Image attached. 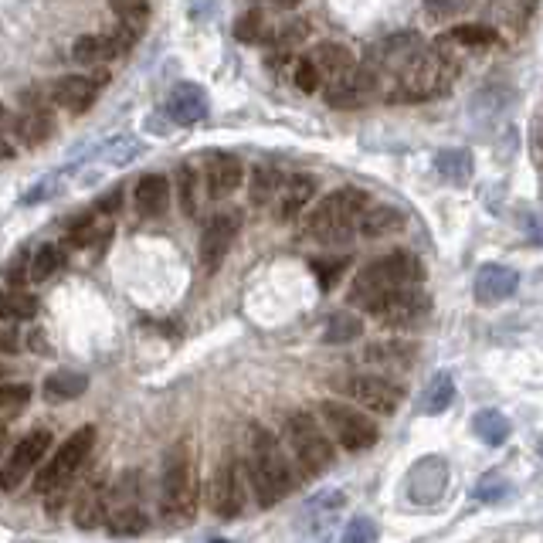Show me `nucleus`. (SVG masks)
Returning <instances> with one entry per match:
<instances>
[{
    "instance_id": "412c9836",
    "label": "nucleus",
    "mask_w": 543,
    "mask_h": 543,
    "mask_svg": "<svg viewBox=\"0 0 543 543\" xmlns=\"http://www.w3.org/2000/svg\"><path fill=\"white\" fill-rule=\"evenodd\" d=\"M415 343H404V340H381V343H370L364 350V364L377 374H408L411 364H415Z\"/></svg>"
},
{
    "instance_id": "f3484780",
    "label": "nucleus",
    "mask_w": 543,
    "mask_h": 543,
    "mask_svg": "<svg viewBox=\"0 0 543 543\" xmlns=\"http://www.w3.org/2000/svg\"><path fill=\"white\" fill-rule=\"evenodd\" d=\"M14 136L24 146H45L51 136H55V112L48 109L45 96L38 92H24L21 96V109L14 116Z\"/></svg>"
},
{
    "instance_id": "8fccbe9b",
    "label": "nucleus",
    "mask_w": 543,
    "mask_h": 543,
    "mask_svg": "<svg viewBox=\"0 0 543 543\" xmlns=\"http://www.w3.org/2000/svg\"><path fill=\"white\" fill-rule=\"evenodd\" d=\"M465 4H469V0H425V11L438 17V21H445V17L459 14Z\"/></svg>"
},
{
    "instance_id": "4c0bfd02",
    "label": "nucleus",
    "mask_w": 543,
    "mask_h": 543,
    "mask_svg": "<svg viewBox=\"0 0 543 543\" xmlns=\"http://www.w3.org/2000/svg\"><path fill=\"white\" fill-rule=\"evenodd\" d=\"M364 333V326H360V320L353 313H333L330 316V323H326V333H323V340L326 343H353L357 336Z\"/></svg>"
},
{
    "instance_id": "79ce46f5",
    "label": "nucleus",
    "mask_w": 543,
    "mask_h": 543,
    "mask_svg": "<svg viewBox=\"0 0 543 543\" xmlns=\"http://www.w3.org/2000/svg\"><path fill=\"white\" fill-rule=\"evenodd\" d=\"M31 401V387L28 384H0V418H17Z\"/></svg>"
},
{
    "instance_id": "f257e3e1",
    "label": "nucleus",
    "mask_w": 543,
    "mask_h": 543,
    "mask_svg": "<svg viewBox=\"0 0 543 543\" xmlns=\"http://www.w3.org/2000/svg\"><path fill=\"white\" fill-rule=\"evenodd\" d=\"M248 482H252L255 499L262 510L279 506L282 499L292 493V486H296L279 438L262 425L248 428Z\"/></svg>"
},
{
    "instance_id": "4be33fe9",
    "label": "nucleus",
    "mask_w": 543,
    "mask_h": 543,
    "mask_svg": "<svg viewBox=\"0 0 543 543\" xmlns=\"http://www.w3.org/2000/svg\"><path fill=\"white\" fill-rule=\"evenodd\" d=\"M211 112V102H208V92L194 82H180L174 92L167 96V116L174 119L177 126H194L201 119H208Z\"/></svg>"
},
{
    "instance_id": "5fc2aeb1",
    "label": "nucleus",
    "mask_w": 543,
    "mask_h": 543,
    "mask_svg": "<svg viewBox=\"0 0 543 543\" xmlns=\"http://www.w3.org/2000/svg\"><path fill=\"white\" fill-rule=\"evenodd\" d=\"M275 7H299V0H272Z\"/></svg>"
},
{
    "instance_id": "e433bc0d",
    "label": "nucleus",
    "mask_w": 543,
    "mask_h": 543,
    "mask_svg": "<svg viewBox=\"0 0 543 543\" xmlns=\"http://www.w3.org/2000/svg\"><path fill=\"white\" fill-rule=\"evenodd\" d=\"M38 313V303L31 296H24L17 286H0V320H28Z\"/></svg>"
},
{
    "instance_id": "37998d69",
    "label": "nucleus",
    "mask_w": 543,
    "mask_h": 543,
    "mask_svg": "<svg viewBox=\"0 0 543 543\" xmlns=\"http://www.w3.org/2000/svg\"><path fill=\"white\" fill-rule=\"evenodd\" d=\"M177 191H180V208L187 218H197V170L191 163L177 170Z\"/></svg>"
},
{
    "instance_id": "6ab92c4d",
    "label": "nucleus",
    "mask_w": 543,
    "mask_h": 543,
    "mask_svg": "<svg viewBox=\"0 0 543 543\" xmlns=\"http://www.w3.org/2000/svg\"><path fill=\"white\" fill-rule=\"evenodd\" d=\"M102 85H106V75H62V79L51 82V102L72 112H85L92 102L99 99Z\"/></svg>"
},
{
    "instance_id": "7c9ffc66",
    "label": "nucleus",
    "mask_w": 543,
    "mask_h": 543,
    "mask_svg": "<svg viewBox=\"0 0 543 543\" xmlns=\"http://www.w3.org/2000/svg\"><path fill=\"white\" fill-rule=\"evenodd\" d=\"M89 391V377L79 370H55L45 381V398L48 401H75Z\"/></svg>"
},
{
    "instance_id": "393cba45",
    "label": "nucleus",
    "mask_w": 543,
    "mask_h": 543,
    "mask_svg": "<svg viewBox=\"0 0 543 543\" xmlns=\"http://www.w3.org/2000/svg\"><path fill=\"white\" fill-rule=\"evenodd\" d=\"M204 180H208V194L211 197H228L235 194L241 187V180H245V167H241V160L235 153H211L208 157V167H204Z\"/></svg>"
},
{
    "instance_id": "13d9d810",
    "label": "nucleus",
    "mask_w": 543,
    "mask_h": 543,
    "mask_svg": "<svg viewBox=\"0 0 543 543\" xmlns=\"http://www.w3.org/2000/svg\"><path fill=\"white\" fill-rule=\"evenodd\" d=\"M0 377H4V370H0Z\"/></svg>"
},
{
    "instance_id": "aec40b11",
    "label": "nucleus",
    "mask_w": 543,
    "mask_h": 543,
    "mask_svg": "<svg viewBox=\"0 0 543 543\" xmlns=\"http://www.w3.org/2000/svg\"><path fill=\"white\" fill-rule=\"evenodd\" d=\"M109 499H112L109 476H106V472H99L96 479H89L79 489V499H75V527H79V530H96L99 523L109 516Z\"/></svg>"
},
{
    "instance_id": "a19ab883",
    "label": "nucleus",
    "mask_w": 543,
    "mask_h": 543,
    "mask_svg": "<svg viewBox=\"0 0 543 543\" xmlns=\"http://www.w3.org/2000/svg\"><path fill=\"white\" fill-rule=\"evenodd\" d=\"M279 187H282V177L275 174L272 167H258L252 174V204H255V208L272 204L275 194H279Z\"/></svg>"
},
{
    "instance_id": "0eeeda50",
    "label": "nucleus",
    "mask_w": 543,
    "mask_h": 543,
    "mask_svg": "<svg viewBox=\"0 0 543 543\" xmlns=\"http://www.w3.org/2000/svg\"><path fill=\"white\" fill-rule=\"evenodd\" d=\"M286 438L296 462L306 469V476H323L333 465V455H336L333 442L326 438L320 421L309 415V411H292L286 418Z\"/></svg>"
},
{
    "instance_id": "de8ad7c7",
    "label": "nucleus",
    "mask_w": 543,
    "mask_h": 543,
    "mask_svg": "<svg viewBox=\"0 0 543 543\" xmlns=\"http://www.w3.org/2000/svg\"><path fill=\"white\" fill-rule=\"evenodd\" d=\"M343 540L347 543H370V540H377V527L367 520V516H353L350 527L343 530Z\"/></svg>"
},
{
    "instance_id": "603ef678",
    "label": "nucleus",
    "mask_w": 543,
    "mask_h": 543,
    "mask_svg": "<svg viewBox=\"0 0 543 543\" xmlns=\"http://www.w3.org/2000/svg\"><path fill=\"white\" fill-rule=\"evenodd\" d=\"M7 129H14V116H11V109L0 102V136H4Z\"/></svg>"
},
{
    "instance_id": "423d86ee",
    "label": "nucleus",
    "mask_w": 543,
    "mask_h": 543,
    "mask_svg": "<svg viewBox=\"0 0 543 543\" xmlns=\"http://www.w3.org/2000/svg\"><path fill=\"white\" fill-rule=\"evenodd\" d=\"M92 448H96V425H82L79 432L68 435L62 448L41 465V472L34 476V489L45 496L58 486H72L75 476L82 472V465L89 462Z\"/></svg>"
},
{
    "instance_id": "a211bd4d",
    "label": "nucleus",
    "mask_w": 543,
    "mask_h": 543,
    "mask_svg": "<svg viewBox=\"0 0 543 543\" xmlns=\"http://www.w3.org/2000/svg\"><path fill=\"white\" fill-rule=\"evenodd\" d=\"M448 489V465L438 455L421 459L415 469L408 472V499L418 506H432L445 496Z\"/></svg>"
},
{
    "instance_id": "49530a36",
    "label": "nucleus",
    "mask_w": 543,
    "mask_h": 543,
    "mask_svg": "<svg viewBox=\"0 0 543 543\" xmlns=\"http://www.w3.org/2000/svg\"><path fill=\"white\" fill-rule=\"evenodd\" d=\"M343 269H347V255H343V258H316V262H313V272H316V279H320L323 289H330L333 282L340 279Z\"/></svg>"
},
{
    "instance_id": "c03bdc74",
    "label": "nucleus",
    "mask_w": 543,
    "mask_h": 543,
    "mask_svg": "<svg viewBox=\"0 0 543 543\" xmlns=\"http://www.w3.org/2000/svg\"><path fill=\"white\" fill-rule=\"evenodd\" d=\"M292 82L299 85L303 92H316V89H323V75H320V68H316L313 58H299L296 68H292Z\"/></svg>"
},
{
    "instance_id": "864d4df0",
    "label": "nucleus",
    "mask_w": 543,
    "mask_h": 543,
    "mask_svg": "<svg viewBox=\"0 0 543 543\" xmlns=\"http://www.w3.org/2000/svg\"><path fill=\"white\" fill-rule=\"evenodd\" d=\"M14 157V143H11V136H0V160H11Z\"/></svg>"
},
{
    "instance_id": "2eb2a0df",
    "label": "nucleus",
    "mask_w": 543,
    "mask_h": 543,
    "mask_svg": "<svg viewBox=\"0 0 543 543\" xmlns=\"http://www.w3.org/2000/svg\"><path fill=\"white\" fill-rule=\"evenodd\" d=\"M208 506L218 520H235L245 510V482H241L238 459H221V465L214 469L211 486H208Z\"/></svg>"
},
{
    "instance_id": "3c124183",
    "label": "nucleus",
    "mask_w": 543,
    "mask_h": 543,
    "mask_svg": "<svg viewBox=\"0 0 543 543\" xmlns=\"http://www.w3.org/2000/svg\"><path fill=\"white\" fill-rule=\"evenodd\" d=\"M119 208H123V191H109V194L96 204V211L106 214V218H116Z\"/></svg>"
},
{
    "instance_id": "20e7f679",
    "label": "nucleus",
    "mask_w": 543,
    "mask_h": 543,
    "mask_svg": "<svg viewBox=\"0 0 543 543\" xmlns=\"http://www.w3.org/2000/svg\"><path fill=\"white\" fill-rule=\"evenodd\" d=\"M370 208V197L360 187H340L326 194L313 211L306 214L303 231L320 245H347L353 235H360V218Z\"/></svg>"
},
{
    "instance_id": "09e8293b",
    "label": "nucleus",
    "mask_w": 543,
    "mask_h": 543,
    "mask_svg": "<svg viewBox=\"0 0 543 543\" xmlns=\"http://www.w3.org/2000/svg\"><path fill=\"white\" fill-rule=\"evenodd\" d=\"M58 191H62V177H45L41 184L31 187V194H24V204H41L48 197H55Z\"/></svg>"
},
{
    "instance_id": "f03ea898",
    "label": "nucleus",
    "mask_w": 543,
    "mask_h": 543,
    "mask_svg": "<svg viewBox=\"0 0 543 543\" xmlns=\"http://www.w3.org/2000/svg\"><path fill=\"white\" fill-rule=\"evenodd\" d=\"M201 479H197V455L191 442H177L163 455L160 472V516L170 527H184L194 520Z\"/></svg>"
},
{
    "instance_id": "bb28decb",
    "label": "nucleus",
    "mask_w": 543,
    "mask_h": 543,
    "mask_svg": "<svg viewBox=\"0 0 543 543\" xmlns=\"http://www.w3.org/2000/svg\"><path fill=\"white\" fill-rule=\"evenodd\" d=\"M496 41L499 34L496 28H489V24H459V28L438 34L435 45L452 55L455 48H486V45H496Z\"/></svg>"
},
{
    "instance_id": "a878e982",
    "label": "nucleus",
    "mask_w": 543,
    "mask_h": 543,
    "mask_svg": "<svg viewBox=\"0 0 543 543\" xmlns=\"http://www.w3.org/2000/svg\"><path fill=\"white\" fill-rule=\"evenodd\" d=\"M170 208V180L163 174H146L136 180V211L140 218H160Z\"/></svg>"
},
{
    "instance_id": "2f4dec72",
    "label": "nucleus",
    "mask_w": 543,
    "mask_h": 543,
    "mask_svg": "<svg viewBox=\"0 0 543 543\" xmlns=\"http://www.w3.org/2000/svg\"><path fill=\"white\" fill-rule=\"evenodd\" d=\"M435 170H438V177H442L445 184H452V187L469 184V177H472V153L469 150H442L435 157Z\"/></svg>"
},
{
    "instance_id": "a18cd8bd",
    "label": "nucleus",
    "mask_w": 543,
    "mask_h": 543,
    "mask_svg": "<svg viewBox=\"0 0 543 543\" xmlns=\"http://www.w3.org/2000/svg\"><path fill=\"white\" fill-rule=\"evenodd\" d=\"M506 479L503 476H496V472H489V476H482L476 482V489H472V496L479 499V503H499V499L506 496Z\"/></svg>"
},
{
    "instance_id": "cd10ccee",
    "label": "nucleus",
    "mask_w": 543,
    "mask_h": 543,
    "mask_svg": "<svg viewBox=\"0 0 543 543\" xmlns=\"http://www.w3.org/2000/svg\"><path fill=\"white\" fill-rule=\"evenodd\" d=\"M404 228V214L391 204H370L360 218V235L364 238H387V235H398Z\"/></svg>"
},
{
    "instance_id": "39448f33",
    "label": "nucleus",
    "mask_w": 543,
    "mask_h": 543,
    "mask_svg": "<svg viewBox=\"0 0 543 543\" xmlns=\"http://www.w3.org/2000/svg\"><path fill=\"white\" fill-rule=\"evenodd\" d=\"M455 75H459V62H452V55L442 51L438 45H425L415 55L404 72L398 75V82L387 89L384 102H425L438 99L452 89Z\"/></svg>"
},
{
    "instance_id": "f8f14e48",
    "label": "nucleus",
    "mask_w": 543,
    "mask_h": 543,
    "mask_svg": "<svg viewBox=\"0 0 543 543\" xmlns=\"http://www.w3.org/2000/svg\"><path fill=\"white\" fill-rule=\"evenodd\" d=\"M428 313H432V296L421 286H404L370 309V316L391 330H415L418 323H425Z\"/></svg>"
},
{
    "instance_id": "9d476101",
    "label": "nucleus",
    "mask_w": 543,
    "mask_h": 543,
    "mask_svg": "<svg viewBox=\"0 0 543 543\" xmlns=\"http://www.w3.org/2000/svg\"><path fill=\"white\" fill-rule=\"evenodd\" d=\"M336 391L343 394V398L364 404V408L377 411V415H394L398 411V404L404 401V387L394 384L387 374H347V377H336L333 381Z\"/></svg>"
},
{
    "instance_id": "5701e85b",
    "label": "nucleus",
    "mask_w": 543,
    "mask_h": 543,
    "mask_svg": "<svg viewBox=\"0 0 543 543\" xmlns=\"http://www.w3.org/2000/svg\"><path fill=\"white\" fill-rule=\"evenodd\" d=\"M320 184H316L313 174H292V177H282V187L275 194V218L279 221H292L306 211V204L313 201Z\"/></svg>"
},
{
    "instance_id": "dca6fc26",
    "label": "nucleus",
    "mask_w": 543,
    "mask_h": 543,
    "mask_svg": "<svg viewBox=\"0 0 543 543\" xmlns=\"http://www.w3.org/2000/svg\"><path fill=\"white\" fill-rule=\"evenodd\" d=\"M238 231H241V214L238 211L211 214L208 224H204V231H201V248H197V252H201L204 272H218L221 269V262L228 258L231 245H235Z\"/></svg>"
},
{
    "instance_id": "6e6d98bb",
    "label": "nucleus",
    "mask_w": 543,
    "mask_h": 543,
    "mask_svg": "<svg viewBox=\"0 0 543 543\" xmlns=\"http://www.w3.org/2000/svg\"><path fill=\"white\" fill-rule=\"evenodd\" d=\"M0 455H4V428H0Z\"/></svg>"
},
{
    "instance_id": "9b49d317",
    "label": "nucleus",
    "mask_w": 543,
    "mask_h": 543,
    "mask_svg": "<svg viewBox=\"0 0 543 543\" xmlns=\"http://www.w3.org/2000/svg\"><path fill=\"white\" fill-rule=\"evenodd\" d=\"M106 527L112 537H140L146 533V510L140 503V476L136 472H126L119 479V486L112 489L109 499V516H106Z\"/></svg>"
},
{
    "instance_id": "1a4fd4ad",
    "label": "nucleus",
    "mask_w": 543,
    "mask_h": 543,
    "mask_svg": "<svg viewBox=\"0 0 543 543\" xmlns=\"http://www.w3.org/2000/svg\"><path fill=\"white\" fill-rule=\"evenodd\" d=\"M320 415L326 421V428H330V435L347 448V452H367V448H374L377 438H381V428L370 421V415L350 408V404L343 401H323Z\"/></svg>"
},
{
    "instance_id": "ddd939ff",
    "label": "nucleus",
    "mask_w": 543,
    "mask_h": 543,
    "mask_svg": "<svg viewBox=\"0 0 543 543\" xmlns=\"http://www.w3.org/2000/svg\"><path fill=\"white\" fill-rule=\"evenodd\" d=\"M48 448H51L48 428H34V432L24 435L21 442L11 448V455L0 462V489H4V493H14V489L45 462Z\"/></svg>"
},
{
    "instance_id": "58836bf2",
    "label": "nucleus",
    "mask_w": 543,
    "mask_h": 543,
    "mask_svg": "<svg viewBox=\"0 0 543 543\" xmlns=\"http://www.w3.org/2000/svg\"><path fill=\"white\" fill-rule=\"evenodd\" d=\"M269 24H265V14L262 11H248L241 14L235 21V38L245 41V45H265V38H269Z\"/></svg>"
},
{
    "instance_id": "7ed1b4c3",
    "label": "nucleus",
    "mask_w": 543,
    "mask_h": 543,
    "mask_svg": "<svg viewBox=\"0 0 543 543\" xmlns=\"http://www.w3.org/2000/svg\"><path fill=\"white\" fill-rule=\"evenodd\" d=\"M421 279H425V269H421V262L415 255L391 252V255L374 258V262L357 272L347 299H350V306L370 313L384 296H391V292H398L404 286H421Z\"/></svg>"
},
{
    "instance_id": "72a5a7b5",
    "label": "nucleus",
    "mask_w": 543,
    "mask_h": 543,
    "mask_svg": "<svg viewBox=\"0 0 543 543\" xmlns=\"http://www.w3.org/2000/svg\"><path fill=\"white\" fill-rule=\"evenodd\" d=\"M472 428H476V435L486 445H506V442H510V432H513L510 418H506L503 411H496V408L479 411V415L472 418Z\"/></svg>"
},
{
    "instance_id": "4468645a",
    "label": "nucleus",
    "mask_w": 543,
    "mask_h": 543,
    "mask_svg": "<svg viewBox=\"0 0 543 543\" xmlns=\"http://www.w3.org/2000/svg\"><path fill=\"white\" fill-rule=\"evenodd\" d=\"M323 96L333 109H360V106H367L370 99L381 96V89H377L374 72H370L364 62H357L343 75L323 82Z\"/></svg>"
},
{
    "instance_id": "ea45409f",
    "label": "nucleus",
    "mask_w": 543,
    "mask_h": 543,
    "mask_svg": "<svg viewBox=\"0 0 543 543\" xmlns=\"http://www.w3.org/2000/svg\"><path fill=\"white\" fill-rule=\"evenodd\" d=\"M343 503H347V496L343 493H323V496H316V499H309V506L303 510L306 520H320V527H316V533H323L326 523L333 520V513L336 510H343Z\"/></svg>"
},
{
    "instance_id": "c756f323",
    "label": "nucleus",
    "mask_w": 543,
    "mask_h": 543,
    "mask_svg": "<svg viewBox=\"0 0 543 543\" xmlns=\"http://www.w3.org/2000/svg\"><path fill=\"white\" fill-rule=\"evenodd\" d=\"M455 398V377L448 370H438L432 381L425 384V394H421V415H445L452 408Z\"/></svg>"
},
{
    "instance_id": "c9c22d12",
    "label": "nucleus",
    "mask_w": 543,
    "mask_h": 543,
    "mask_svg": "<svg viewBox=\"0 0 543 543\" xmlns=\"http://www.w3.org/2000/svg\"><path fill=\"white\" fill-rule=\"evenodd\" d=\"M109 7L112 14H116V21L140 38L146 28V17H150V4H146V0H109Z\"/></svg>"
},
{
    "instance_id": "c85d7f7f",
    "label": "nucleus",
    "mask_w": 543,
    "mask_h": 543,
    "mask_svg": "<svg viewBox=\"0 0 543 543\" xmlns=\"http://www.w3.org/2000/svg\"><path fill=\"white\" fill-rule=\"evenodd\" d=\"M309 58H313L316 68H320L323 82H330V79H336V75L347 72V68L357 65V58L350 55V48L333 45V41H323V45H316L313 51H309Z\"/></svg>"
},
{
    "instance_id": "473e14b6",
    "label": "nucleus",
    "mask_w": 543,
    "mask_h": 543,
    "mask_svg": "<svg viewBox=\"0 0 543 543\" xmlns=\"http://www.w3.org/2000/svg\"><path fill=\"white\" fill-rule=\"evenodd\" d=\"M143 153V143L136 140V136H112L109 143H102L96 150V163H102V167H126L129 160H136Z\"/></svg>"
},
{
    "instance_id": "f704fd0d",
    "label": "nucleus",
    "mask_w": 543,
    "mask_h": 543,
    "mask_svg": "<svg viewBox=\"0 0 543 543\" xmlns=\"http://www.w3.org/2000/svg\"><path fill=\"white\" fill-rule=\"evenodd\" d=\"M65 265V255L58 245H41L28 255V279L31 282H48L51 275Z\"/></svg>"
},
{
    "instance_id": "6e6552de",
    "label": "nucleus",
    "mask_w": 543,
    "mask_h": 543,
    "mask_svg": "<svg viewBox=\"0 0 543 543\" xmlns=\"http://www.w3.org/2000/svg\"><path fill=\"white\" fill-rule=\"evenodd\" d=\"M421 48H425V38H421L418 31H401V34H391V38L377 41V45L367 51L364 65L374 72L377 89H381V96L377 99L387 96V89L398 82V75L404 72V68L415 62V55Z\"/></svg>"
},
{
    "instance_id": "b1692460",
    "label": "nucleus",
    "mask_w": 543,
    "mask_h": 543,
    "mask_svg": "<svg viewBox=\"0 0 543 543\" xmlns=\"http://www.w3.org/2000/svg\"><path fill=\"white\" fill-rule=\"evenodd\" d=\"M516 289H520V272L510 269V265L489 262L476 272V299L482 306L503 303V299H510Z\"/></svg>"
},
{
    "instance_id": "4d7b16f0",
    "label": "nucleus",
    "mask_w": 543,
    "mask_h": 543,
    "mask_svg": "<svg viewBox=\"0 0 543 543\" xmlns=\"http://www.w3.org/2000/svg\"><path fill=\"white\" fill-rule=\"evenodd\" d=\"M540 452H543V442H540Z\"/></svg>"
}]
</instances>
